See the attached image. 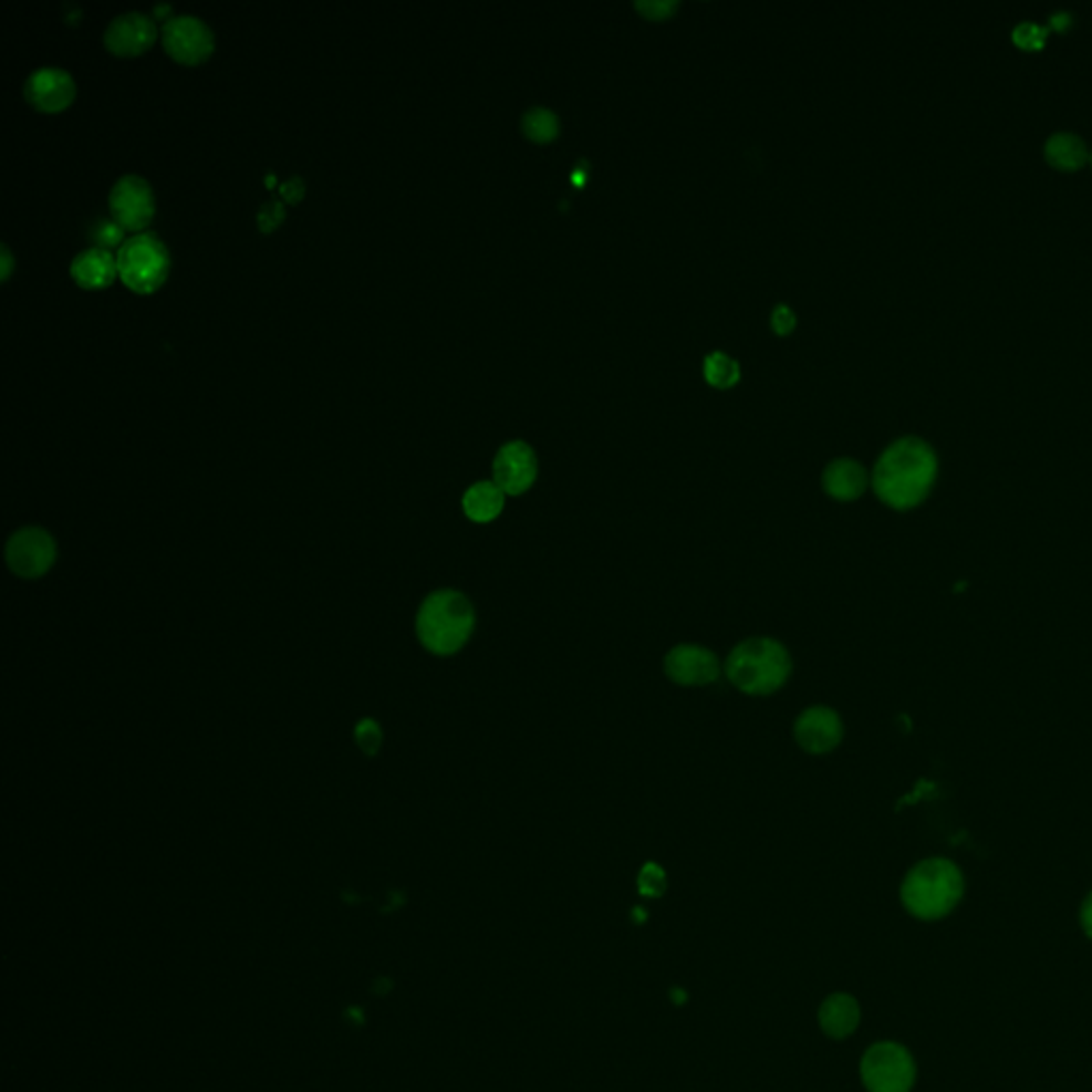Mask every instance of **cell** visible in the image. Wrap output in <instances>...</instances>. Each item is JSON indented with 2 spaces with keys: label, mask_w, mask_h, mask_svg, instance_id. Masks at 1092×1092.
Wrapping results in <instances>:
<instances>
[{
  "label": "cell",
  "mask_w": 1092,
  "mask_h": 1092,
  "mask_svg": "<svg viewBox=\"0 0 1092 1092\" xmlns=\"http://www.w3.org/2000/svg\"><path fill=\"white\" fill-rule=\"evenodd\" d=\"M287 218V207L282 201H267L257 214V225L261 233H273Z\"/></svg>",
  "instance_id": "cell-25"
},
{
  "label": "cell",
  "mask_w": 1092,
  "mask_h": 1092,
  "mask_svg": "<svg viewBox=\"0 0 1092 1092\" xmlns=\"http://www.w3.org/2000/svg\"><path fill=\"white\" fill-rule=\"evenodd\" d=\"M506 493L493 480H480L464 493V512L474 523H491L502 514Z\"/></svg>",
  "instance_id": "cell-17"
},
{
  "label": "cell",
  "mask_w": 1092,
  "mask_h": 1092,
  "mask_svg": "<svg viewBox=\"0 0 1092 1092\" xmlns=\"http://www.w3.org/2000/svg\"><path fill=\"white\" fill-rule=\"evenodd\" d=\"M13 267H15V259H13V252L9 250L7 243L0 246V282H7L13 273Z\"/></svg>",
  "instance_id": "cell-30"
},
{
  "label": "cell",
  "mask_w": 1092,
  "mask_h": 1092,
  "mask_svg": "<svg viewBox=\"0 0 1092 1092\" xmlns=\"http://www.w3.org/2000/svg\"><path fill=\"white\" fill-rule=\"evenodd\" d=\"M112 220L128 233H146L156 216V197L148 179L142 176L119 178L110 193Z\"/></svg>",
  "instance_id": "cell-8"
},
{
  "label": "cell",
  "mask_w": 1092,
  "mask_h": 1092,
  "mask_svg": "<svg viewBox=\"0 0 1092 1092\" xmlns=\"http://www.w3.org/2000/svg\"><path fill=\"white\" fill-rule=\"evenodd\" d=\"M1043 154L1050 165L1059 169H1078L1091 156L1084 139L1071 131H1057L1046 139Z\"/></svg>",
  "instance_id": "cell-19"
},
{
  "label": "cell",
  "mask_w": 1092,
  "mask_h": 1092,
  "mask_svg": "<svg viewBox=\"0 0 1092 1092\" xmlns=\"http://www.w3.org/2000/svg\"><path fill=\"white\" fill-rule=\"evenodd\" d=\"M860 1022V1007L850 995H832L820 1007V1025L824 1033L843 1039L854 1033Z\"/></svg>",
  "instance_id": "cell-18"
},
{
  "label": "cell",
  "mask_w": 1092,
  "mask_h": 1092,
  "mask_svg": "<svg viewBox=\"0 0 1092 1092\" xmlns=\"http://www.w3.org/2000/svg\"><path fill=\"white\" fill-rule=\"evenodd\" d=\"M770 325H772V331L779 333V335H788L794 331L797 326V316L794 312L788 308V305H777L772 310V316H770Z\"/></svg>",
  "instance_id": "cell-27"
},
{
  "label": "cell",
  "mask_w": 1092,
  "mask_h": 1092,
  "mask_svg": "<svg viewBox=\"0 0 1092 1092\" xmlns=\"http://www.w3.org/2000/svg\"><path fill=\"white\" fill-rule=\"evenodd\" d=\"M664 670L677 685H709L721 677V662L707 647L677 645L666 653Z\"/></svg>",
  "instance_id": "cell-13"
},
{
  "label": "cell",
  "mask_w": 1092,
  "mask_h": 1092,
  "mask_svg": "<svg viewBox=\"0 0 1092 1092\" xmlns=\"http://www.w3.org/2000/svg\"><path fill=\"white\" fill-rule=\"evenodd\" d=\"M705 378L715 388H732L740 381V367L726 353H710L705 358Z\"/></svg>",
  "instance_id": "cell-21"
},
{
  "label": "cell",
  "mask_w": 1092,
  "mask_h": 1092,
  "mask_svg": "<svg viewBox=\"0 0 1092 1092\" xmlns=\"http://www.w3.org/2000/svg\"><path fill=\"white\" fill-rule=\"evenodd\" d=\"M476 613L472 602L455 590L429 593L416 615V636L434 655H453L472 636Z\"/></svg>",
  "instance_id": "cell-2"
},
{
  "label": "cell",
  "mask_w": 1092,
  "mask_h": 1092,
  "mask_svg": "<svg viewBox=\"0 0 1092 1092\" xmlns=\"http://www.w3.org/2000/svg\"><path fill=\"white\" fill-rule=\"evenodd\" d=\"M1091 163H1092V154H1091Z\"/></svg>",
  "instance_id": "cell-32"
},
{
  "label": "cell",
  "mask_w": 1092,
  "mask_h": 1092,
  "mask_svg": "<svg viewBox=\"0 0 1092 1092\" xmlns=\"http://www.w3.org/2000/svg\"><path fill=\"white\" fill-rule=\"evenodd\" d=\"M280 195H282L284 204H289V206H297V204H301V199L305 197V181L301 178H293L289 179V181H284V184H282V188H280Z\"/></svg>",
  "instance_id": "cell-29"
},
{
  "label": "cell",
  "mask_w": 1092,
  "mask_h": 1092,
  "mask_svg": "<svg viewBox=\"0 0 1092 1092\" xmlns=\"http://www.w3.org/2000/svg\"><path fill=\"white\" fill-rule=\"evenodd\" d=\"M822 487L839 502L857 500L869 487V474L854 459H834L822 474Z\"/></svg>",
  "instance_id": "cell-16"
},
{
  "label": "cell",
  "mask_w": 1092,
  "mask_h": 1092,
  "mask_svg": "<svg viewBox=\"0 0 1092 1092\" xmlns=\"http://www.w3.org/2000/svg\"><path fill=\"white\" fill-rule=\"evenodd\" d=\"M724 670L728 680L742 694L768 696L790 679L792 657L774 638H747L730 651Z\"/></svg>",
  "instance_id": "cell-3"
},
{
  "label": "cell",
  "mask_w": 1092,
  "mask_h": 1092,
  "mask_svg": "<svg viewBox=\"0 0 1092 1092\" xmlns=\"http://www.w3.org/2000/svg\"><path fill=\"white\" fill-rule=\"evenodd\" d=\"M638 890L645 896H659L666 890V873L657 864H645L638 875Z\"/></svg>",
  "instance_id": "cell-24"
},
{
  "label": "cell",
  "mask_w": 1092,
  "mask_h": 1092,
  "mask_svg": "<svg viewBox=\"0 0 1092 1092\" xmlns=\"http://www.w3.org/2000/svg\"><path fill=\"white\" fill-rule=\"evenodd\" d=\"M71 278L84 291H103L110 289L118 278V261L116 254L103 248L82 250L71 261Z\"/></svg>",
  "instance_id": "cell-15"
},
{
  "label": "cell",
  "mask_w": 1092,
  "mask_h": 1092,
  "mask_svg": "<svg viewBox=\"0 0 1092 1092\" xmlns=\"http://www.w3.org/2000/svg\"><path fill=\"white\" fill-rule=\"evenodd\" d=\"M77 96L75 80L60 66H41L24 82V98L41 114H60L73 105Z\"/></svg>",
  "instance_id": "cell-11"
},
{
  "label": "cell",
  "mask_w": 1092,
  "mask_h": 1092,
  "mask_svg": "<svg viewBox=\"0 0 1092 1092\" xmlns=\"http://www.w3.org/2000/svg\"><path fill=\"white\" fill-rule=\"evenodd\" d=\"M160 41L167 56L184 66H199L214 56V30L197 15H174L165 20Z\"/></svg>",
  "instance_id": "cell-7"
},
{
  "label": "cell",
  "mask_w": 1092,
  "mask_h": 1092,
  "mask_svg": "<svg viewBox=\"0 0 1092 1092\" xmlns=\"http://www.w3.org/2000/svg\"><path fill=\"white\" fill-rule=\"evenodd\" d=\"M521 128L526 137L535 144H549L560 135V119L549 110L533 107L521 119Z\"/></svg>",
  "instance_id": "cell-20"
},
{
  "label": "cell",
  "mask_w": 1092,
  "mask_h": 1092,
  "mask_svg": "<svg viewBox=\"0 0 1092 1092\" xmlns=\"http://www.w3.org/2000/svg\"><path fill=\"white\" fill-rule=\"evenodd\" d=\"M1043 34H1046V29L1037 27L1033 22H1022L1013 29V39L1022 48H1039L1043 43Z\"/></svg>",
  "instance_id": "cell-26"
},
{
  "label": "cell",
  "mask_w": 1092,
  "mask_h": 1092,
  "mask_svg": "<svg viewBox=\"0 0 1092 1092\" xmlns=\"http://www.w3.org/2000/svg\"><path fill=\"white\" fill-rule=\"evenodd\" d=\"M355 742L367 756H376L383 745V728L376 719H361L355 728Z\"/></svg>",
  "instance_id": "cell-22"
},
{
  "label": "cell",
  "mask_w": 1092,
  "mask_h": 1092,
  "mask_svg": "<svg viewBox=\"0 0 1092 1092\" xmlns=\"http://www.w3.org/2000/svg\"><path fill=\"white\" fill-rule=\"evenodd\" d=\"M794 738L807 753L822 756L839 747L843 738V721L839 713L830 707H809L798 715Z\"/></svg>",
  "instance_id": "cell-14"
},
{
  "label": "cell",
  "mask_w": 1092,
  "mask_h": 1092,
  "mask_svg": "<svg viewBox=\"0 0 1092 1092\" xmlns=\"http://www.w3.org/2000/svg\"><path fill=\"white\" fill-rule=\"evenodd\" d=\"M937 455L933 446L905 436L890 444L873 470V489L894 510H909L924 502L937 478Z\"/></svg>",
  "instance_id": "cell-1"
},
{
  "label": "cell",
  "mask_w": 1092,
  "mask_h": 1092,
  "mask_svg": "<svg viewBox=\"0 0 1092 1092\" xmlns=\"http://www.w3.org/2000/svg\"><path fill=\"white\" fill-rule=\"evenodd\" d=\"M124 233L126 231L119 227L118 222H114V220H98L96 227L92 229V241H94L96 248H103V250H110L112 252V248H118L119 250L122 243L128 239V237H124Z\"/></svg>",
  "instance_id": "cell-23"
},
{
  "label": "cell",
  "mask_w": 1092,
  "mask_h": 1092,
  "mask_svg": "<svg viewBox=\"0 0 1092 1092\" xmlns=\"http://www.w3.org/2000/svg\"><path fill=\"white\" fill-rule=\"evenodd\" d=\"M7 563L22 579L43 576L56 561V542L41 528H24L7 542Z\"/></svg>",
  "instance_id": "cell-9"
},
{
  "label": "cell",
  "mask_w": 1092,
  "mask_h": 1092,
  "mask_svg": "<svg viewBox=\"0 0 1092 1092\" xmlns=\"http://www.w3.org/2000/svg\"><path fill=\"white\" fill-rule=\"evenodd\" d=\"M158 34L160 32L152 15L128 11L110 22L103 34V45L116 59H137L154 48Z\"/></svg>",
  "instance_id": "cell-10"
},
{
  "label": "cell",
  "mask_w": 1092,
  "mask_h": 1092,
  "mask_svg": "<svg viewBox=\"0 0 1092 1092\" xmlns=\"http://www.w3.org/2000/svg\"><path fill=\"white\" fill-rule=\"evenodd\" d=\"M122 284L135 295L156 293L169 278L171 254L156 233L128 237L116 254Z\"/></svg>",
  "instance_id": "cell-5"
},
{
  "label": "cell",
  "mask_w": 1092,
  "mask_h": 1092,
  "mask_svg": "<svg viewBox=\"0 0 1092 1092\" xmlns=\"http://www.w3.org/2000/svg\"><path fill=\"white\" fill-rule=\"evenodd\" d=\"M677 7V2H636V9L649 20H666Z\"/></svg>",
  "instance_id": "cell-28"
},
{
  "label": "cell",
  "mask_w": 1092,
  "mask_h": 1092,
  "mask_svg": "<svg viewBox=\"0 0 1092 1092\" xmlns=\"http://www.w3.org/2000/svg\"><path fill=\"white\" fill-rule=\"evenodd\" d=\"M860 1073L869 1092H909L915 1082V1063L903 1046L880 1041L866 1050Z\"/></svg>",
  "instance_id": "cell-6"
},
{
  "label": "cell",
  "mask_w": 1092,
  "mask_h": 1092,
  "mask_svg": "<svg viewBox=\"0 0 1092 1092\" xmlns=\"http://www.w3.org/2000/svg\"><path fill=\"white\" fill-rule=\"evenodd\" d=\"M538 478V457L530 444H503L493 459V482L506 496H523Z\"/></svg>",
  "instance_id": "cell-12"
},
{
  "label": "cell",
  "mask_w": 1092,
  "mask_h": 1092,
  "mask_svg": "<svg viewBox=\"0 0 1092 1092\" xmlns=\"http://www.w3.org/2000/svg\"><path fill=\"white\" fill-rule=\"evenodd\" d=\"M1080 924H1082V930L1086 933V937L1092 939V892L1086 896V901L1082 903V909H1080Z\"/></svg>",
  "instance_id": "cell-31"
},
{
  "label": "cell",
  "mask_w": 1092,
  "mask_h": 1092,
  "mask_svg": "<svg viewBox=\"0 0 1092 1092\" xmlns=\"http://www.w3.org/2000/svg\"><path fill=\"white\" fill-rule=\"evenodd\" d=\"M965 880L960 869L945 857H928L907 873L901 901L917 919H939L949 914L963 898Z\"/></svg>",
  "instance_id": "cell-4"
}]
</instances>
